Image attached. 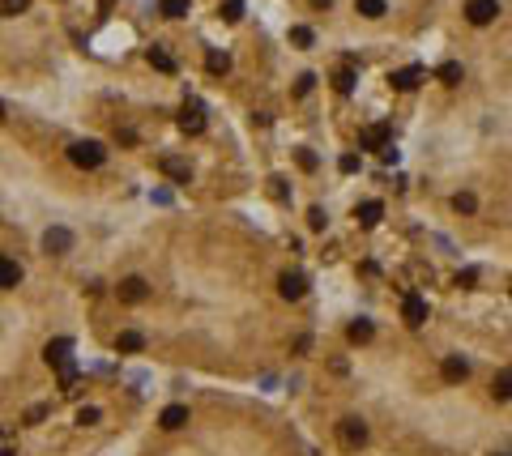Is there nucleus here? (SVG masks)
<instances>
[{"label": "nucleus", "instance_id": "c9c22d12", "mask_svg": "<svg viewBox=\"0 0 512 456\" xmlns=\"http://www.w3.org/2000/svg\"><path fill=\"white\" fill-rule=\"evenodd\" d=\"M307 226H312V230H325V209H312V214H307Z\"/></svg>", "mask_w": 512, "mask_h": 456}, {"label": "nucleus", "instance_id": "7ed1b4c3", "mask_svg": "<svg viewBox=\"0 0 512 456\" xmlns=\"http://www.w3.org/2000/svg\"><path fill=\"white\" fill-rule=\"evenodd\" d=\"M69 359H73V341H69V337H51V341L43 345V363H47V367L65 371V367H73Z\"/></svg>", "mask_w": 512, "mask_h": 456}, {"label": "nucleus", "instance_id": "7c9ffc66", "mask_svg": "<svg viewBox=\"0 0 512 456\" xmlns=\"http://www.w3.org/2000/svg\"><path fill=\"white\" fill-rule=\"evenodd\" d=\"M60 392H69V396L77 392V367H65L60 371Z\"/></svg>", "mask_w": 512, "mask_h": 456}, {"label": "nucleus", "instance_id": "4468645a", "mask_svg": "<svg viewBox=\"0 0 512 456\" xmlns=\"http://www.w3.org/2000/svg\"><path fill=\"white\" fill-rule=\"evenodd\" d=\"M184 422H188V405H167V410L159 414V427L163 431H180Z\"/></svg>", "mask_w": 512, "mask_h": 456}, {"label": "nucleus", "instance_id": "f8f14e48", "mask_svg": "<svg viewBox=\"0 0 512 456\" xmlns=\"http://www.w3.org/2000/svg\"><path fill=\"white\" fill-rule=\"evenodd\" d=\"M159 167H163V175H171L175 184H188V179H192L188 163H184V158H175V154H163V158H159Z\"/></svg>", "mask_w": 512, "mask_h": 456}, {"label": "nucleus", "instance_id": "1a4fd4ad", "mask_svg": "<svg viewBox=\"0 0 512 456\" xmlns=\"http://www.w3.org/2000/svg\"><path fill=\"white\" fill-rule=\"evenodd\" d=\"M278 294L290 298V303L303 298V294H307V277H303V273H282V277H278Z\"/></svg>", "mask_w": 512, "mask_h": 456}, {"label": "nucleus", "instance_id": "cd10ccee", "mask_svg": "<svg viewBox=\"0 0 512 456\" xmlns=\"http://www.w3.org/2000/svg\"><path fill=\"white\" fill-rule=\"evenodd\" d=\"M98 418H102L98 405H81V410H77V427H94Z\"/></svg>", "mask_w": 512, "mask_h": 456}, {"label": "nucleus", "instance_id": "c85d7f7f", "mask_svg": "<svg viewBox=\"0 0 512 456\" xmlns=\"http://www.w3.org/2000/svg\"><path fill=\"white\" fill-rule=\"evenodd\" d=\"M218 13H222V22H231V26H235V22L243 18V0H227V5H222Z\"/></svg>", "mask_w": 512, "mask_h": 456}, {"label": "nucleus", "instance_id": "aec40b11", "mask_svg": "<svg viewBox=\"0 0 512 456\" xmlns=\"http://www.w3.org/2000/svg\"><path fill=\"white\" fill-rule=\"evenodd\" d=\"M354 9H358V18H368V22H380L389 13L384 0H354Z\"/></svg>", "mask_w": 512, "mask_h": 456}, {"label": "nucleus", "instance_id": "ddd939ff", "mask_svg": "<svg viewBox=\"0 0 512 456\" xmlns=\"http://www.w3.org/2000/svg\"><path fill=\"white\" fill-rule=\"evenodd\" d=\"M354 218H358V226H380V218H384V205H380V200H363V205H358L354 209Z\"/></svg>", "mask_w": 512, "mask_h": 456}, {"label": "nucleus", "instance_id": "6e6552de", "mask_svg": "<svg viewBox=\"0 0 512 456\" xmlns=\"http://www.w3.org/2000/svg\"><path fill=\"white\" fill-rule=\"evenodd\" d=\"M440 375H444V384H461V380L470 375V363L461 359V354H448V359L440 363Z\"/></svg>", "mask_w": 512, "mask_h": 456}, {"label": "nucleus", "instance_id": "9b49d317", "mask_svg": "<svg viewBox=\"0 0 512 456\" xmlns=\"http://www.w3.org/2000/svg\"><path fill=\"white\" fill-rule=\"evenodd\" d=\"M389 81H393V90H401V94H405V90H415V85L423 81V69H419V64L397 69V73H389Z\"/></svg>", "mask_w": 512, "mask_h": 456}, {"label": "nucleus", "instance_id": "72a5a7b5", "mask_svg": "<svg viewBox=\"0 0 512 456\" xmlns=\"http://www.w3.org/2000/svg\"><path fill=\"white\" fill-rule=\"evenodd\" d=\"M337 167H342V175H354V171H358V154H342Z\"/></svg>", "mask_w": 512, "mask_h": 456}, {"label": "nucleus", "instance_id": "393cba45", "mask_svg": "<svg viewBox=\"0 0 512 456\" xmlns=\"http://www.w3.org/2000/svg\"><path fill=\"white\" fill-rule=\"evenodd\" d=\"M290 43H295V47H312V43H316L312 26H290Z\"/></svg>", "mask_w": 512, "mask_h": 456}, {"label": "nucleus", "instance_id": "9d476101", "mask_svg": "<svg viewBox=\"0 0 512 456\" xmlns=\"http://www.w3.org/2000/svg\"><path fill=\"white\" fill-rule=\"evenodd\" d=\"M43 247H47V251H51V256H65V251H69V247H73V235H69V230H65V226H51V230H47V235H43Z\"/></svg>", "mask_w": 512, "mask_h": 456}, {"label": "nucleus", "instance_id": "ea45409f", "mask_svg": "<svg viewBox=\"0 0 512 456\" xmlns=\"http://www.w3.org/2000/svg\"><path fill=\"white\" fill-rule=\"evenodd\" d=\"M499 456H508V452H499Z\"/></svg>", "mask_w": 512, "mask_h": 456}, {"label": "nucleus", "instance_id": "473e14b6", "mask_svg": "<svg viewBox=\"0 0 512 456\" xmlns=\"http://www.w3.org/2000/svg\"><path fill=\"white\" fill-rule=\"evenodd\" d=\"M312 85H316V77H312V73H303V77L295 81V94H299V98H307V94H312Z\"/></svg>", "mask_w": 512, "mask_h": 456}, {"label": "nucleus", "instance_id": "f03ea898", "mask_svg": "<svg viewBox=\"0 0 512 456\" xmlns=\"http://www.w3.org/2000/svg\"><path fill=\"white\" fill-rule=\"evenodd\" d=\"M337 443H342V448H350V452H358V448L368 443V422H363V418H354V414H350V418H342V422H337Z\"/></svg>", "mask_w": 512, "mask_h": 456}, {"label": "nucleus", "instance_id": "2f4dec72", "mask_svg": "<svg viewBox=\"0 0 512 456\" xmlns=\"http://www.w3.org/2000/svg\"><path fill=\"white\" fill-rule=\"evenodd\" d=\"M295 163H299L303 171H316V167H321V158L312 154V149H299V154H295Z\"/></svg>", "mask_w": 512, "mask_h": 456}, {"label": "nucleus", "instance_id": "b1692460", "mask_svg": "<svg viewBox=\"0 0 512 456\" xmlns=\"http://www.w3.org/2000/svg\"><path fill=\"white\" fill-rule=\"evenodd\" d=\"M452 209H457V214H474V209H478V196H474V192H457V196H452Z\"/></svg>", "mask_w": 512, "mask_h": 456}, {"label": "nucleus", "instance_id": "e433bc0d", "mask_svg": "<svg viewBox=\"0 0 512 456\" xmlns=\"http://www.w3.org/2000/svg\"><path fill=\"white\" fill-rule=\"evenodd\" d=\"M333 5V0H312V9H329Z\"/></svg>", "mask_w": 512, "mask_h": 456}, {"label": "nucleus", "instance_id": "0eeeda50", "mask_svg": "<svg viewBox=\"0 0 512 456\" xmlns=\"http://www.w3.org/2000/svg\"><path fill=\"white\" fill-rule=\"evenodd\" d=\"M116 294H120V303H145L149 298V286H145V277H124L116 286Z\"/></svg>", "mask_w": 512, "mask_h": 456}, {"label": "nucleus", "instance_id": "423d86ee", "mask_svg": "<svg viewBox=\"0 0 512 456\" xmlns=\"http://www.w3.org/2000/svg\"><path fill=\"white\" fill-rule=\"evenodd\" d=\"M499 13V0H466V22L470 26H491Z\"/></svg>", "mask_w": 512, "mask_h": 456}, {"label": "nucleus", "instance_id": "f257e3e1", "mask_svg": "<svg viewBox=\"0 0 512 456\" xmlns=\"http://www.w3.org/2000/svg\"><path fill=\"white\" fill-rule=\"evenodd\" d=\"M102 158H107V149H102L98 141H73V145H69V163L81 167V171L102 167Z\"/></svg>", "mask_w": 512, "mask_h": 456}, {"label": "nucleus", "instance_id": "dca6fc26", "mask_svg": "<svg viewBox=\"0 0 512 456\" xmlns=\"http://www.w3.org/2000/svg\"><path fill=\"white\" fill-rule=\"evenodd\" d=\"M393 141H389V128L384 124H372V128H363V149H389Z\"/></svg>", "mask_w": 512, "mask_h": 456}, {"label": "nucleus", "instance_id": "5701e85b", "mask_svg": "<svg viewBox=\"0 0 512 456\" xmlns=\"http://www.w3.org/2000/svg\"><path fill=\"white\" fill-rule=\"evenodd\" d=\"M159 13L175 22V18H184V13H188V0H159Z\"/></svg>", "mask_w": 512, "mask_h": 456}, {"label": "nucleus", "instance_id": "2eb2a0df", "mask_svg": "<svg viewBox=\"0 0 512 456\" xmlns=\"http://www.w3.org/2000/svg\"><path fill=\"white\" fill-rule=\"evenodd\" d=\"M346 337H350L354 345H368V341L376 337V324H372V320H350V329H346Z\"/></svg>", "mask_w": 512, "mask_h": 456}, {"label": "nucleus", "instance_id": "39448f33", "mask_svg": "<svg viewBox=\"0 0 512 456\" xmlns=\"http://www.w3.org/2000/svg\"><path fill=\"white\" fill-rule=\"evenodd\" d=\"M401 320H405L410 329H423V324H427V298L410 290V294L401 298Z\"/></svg>", "mask_w": 512, "mask_h": 456}, {"label": "nucleus", "instance_id": "58836bf2", "mask_svg": "<svg viewBox=\"0 0 512 456\" xmlns=\"http://www.w3.org/2000/svg\"><path fill=\"white\" fill-rule=\"evenodd\" d=\"M0 120H5V103H0Z\"/></svg>", "mask_w": 512, "mask_h": 456}, {"label": "nucleus", "instance_id": "f704fd0d", "mask_svg": "<svg viewBox=\"0 0 512 456\" xmlns=\"http://www.w3.org/2000/svg\"><path fill=\"white\" fill-rule=\"evenodd\" d=\"M474 282H478V273H474V269H461V273H457V286H461V290H470Z\"/></svg>", "mask_w": 512, "mask_h": 456}, {"label": "nucleus", "instance_id": "6ab92c4d", "mask_svg": "<svg viewBox=\"0 0 512 456\" xmlns=\"http://www.w3.org/2000/svg\"><path fill=\"white\" fill-rule=\"evenodd\" d=\"M116 350H120V354H137V350H145V337H141L137 329H124V333L116 337Z\"/></svg>", "mask_w": 512, "mask_h": 456}, {"label": "nucleus", "instance_id": "4c0bfd02", "mask_svg": "<svg viewBox=\"0 0 512 456\" xmlns=\"http://www.w3.org/2000/svg\"><path fill=\"white\" fill-rule=\"evenodd\" d=\"M0 456H13V448H9V443H0Z\"/></svg>", "mask_w": 512, "mask_h": 456}, {"label": "nucleus", "instance_id": "a878e982", "mask_svg": "<svg viewBox=\"0 0 512 456\" xmlns=\"http://www.w3.org/2000/svg\"><path fill=\"white\" fill-rule=\"evenodd\" d=\"M440 81H444V85H457V81H461V64H457V60H444V64H440Z\"/></svg>", "mask_w": 512, "mask_h": 456}, {"label": "nucleus", "instance_id": "c756f323", "mask_svg": "<svg viewBox=\"0 0 512 456\" xmlns=\"http://www.w3.org/2000/svg\"><path fill=\"white\" fill-rule=\"evenodd\" d=\"M333 85H337V94H350V90H354V69H337Z\"/></svg>", "mask_w": 512, "mask_h": 456}, {"label": "nucleus", "instance_id": "4be33fe9", "mask_svg": "<svg viewBox=\"0 0 512 456\" xmlns=\"http://www.w3.org/2000/svg\"><path fill=\"white\" fill-rule=\"evenodd\" d=\"M205 69H210L214 77H222V73L231 69V56H227V52H210V56H205Z\"/></svg>", "mask_w": 512, "mask_h": 456}, {"label": "nucleus", "instance_id": "bb28decb", "mask_svg": "<svg viewBox=\"0 0 512 456\" xmlns=\"http://www.w3.org/2000/svg\"><path fill=\"white\" fill-rule=\"evenodd\" d=\"M30 9V0H0V18H18Z\"/></svg>", "mask_w": 512, "mask_h": 456}, {"label": "nucleus", "instance_id": "f3484780", "mask_svg": "<svg viewBox=\"0 0 512 456\" xmlns=\"http://www.w3.org/2000/svg\"><path fill=\"white\" fill-rule=\"evenodd\" d=\"M145 60H149L154 69H159V73H175V56L167 52V47H149V52H145Z\"/></svg>", "mask_w": 512, "mask_h": 456}, {"label": "nucleus", "instance_id": "a211bd4d", "mask_svg": "<svg viewBox=\"0 0 512 456\" xmlns=\"http://www.w3.org/2000/svg\"><path fill=\"white\" fill-rule=\"evenodd\" d=\"M18 282H22V265H18L13 256H0V286L9 290V286H18Z\"/></svg>", "mask_w": 512, "mask_h": 456}, {"label": "nucleus", "instance_id": "412c9836", "mask_svg": "<svg viewBox=\"0 0 512 456\" xmlns=\"http://www.w3.org/2000/svg\"><path fill=\"white\" fill-rule=\"evenodd\" d=\"M491 396H495V401H512V367L499 371V375L491 380Z\"/></svg>", "mask_w": 512, "mask_h": 456}, {"label": "nucleus", "instance_id": "20e7f679", "mask_svg": "<svg viewBox=\"0 0 512 456\" xmlns=\"http://www.w3.org/2000/svg\"><path fill=\"white\" fill-rule=\"evenodd\" d=\"M180 132H188V137L205 132V103L201 98H188V103L180 107Z\"/></svg>", "mask_w": 512, "mask_h": 456}]
</instances>
